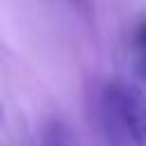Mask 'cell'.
Segmentation results:
<instances>
[{
    "instance_id": "cell-1",
    "label": "cell",
    "mask_w": 146,
    "mask_h": 146,
    "mask_svg": "<svg viewBox=\"0 0 146 146\" xmlns=\"http://www.w3.org/2000/svg\"><path fill=\"white\" fill-rule=\"evenodd\" d=\"M100 125L112 146H146V94L128 80H110L98 100Z\"/></svg>"
},
{
    "instance_id": "cell-4",
    "label": "cell",
    "mask_w": 146,
    "mask_h": 146,
    "mask_svg": "<svg viewBox=\"0 0 146 146\" xmlns=\"http://www.w3.org/2000/svg\"><path fill=\"white\" fill-rule=\"evenodd\" d=\"M57 146H78V144H75V141H59Z\"/></svg>"
},
{
    "instance_id": "cell-2",
    "label": "cell",
    "mask_w": 146,
    "mask_h": 146,
    "mask_svg": "<svg viewBox=\"0 0 146 146\" xmlns=\"http://www.w3.org/2000/svg\"><path fill=\"white\" fill-rule=\"evenodd\" d=\"M135 43L141 52H146V21L137 27V34H135Z\"/></svg>"
},
{
    "instance_id": "cell-3",
    "label": "cell",
    "mask_w": 146,
    "mask_h": 146,
    "mask_svg": "<svg viewBox=\"0 0 146 146\" xmlns=\"http://www.w3.org/2000/svg\"><path fill=\"white\" fill-rule=\"evenodd\" d=\"M139 75L141 80H146V52H141V59H139Z\"/></svg>"
}]
</instances>
